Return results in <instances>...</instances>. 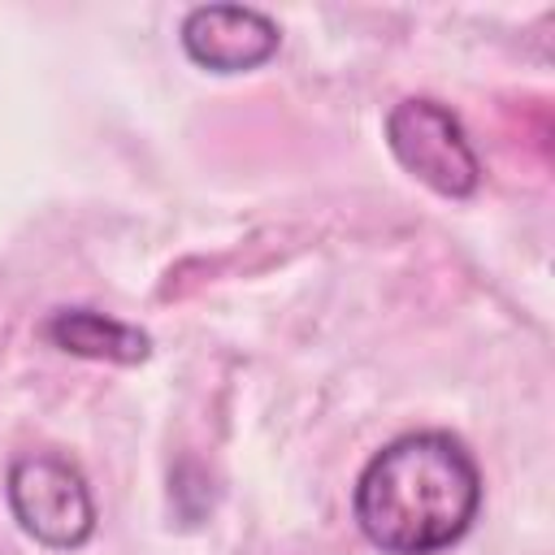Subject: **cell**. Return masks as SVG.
Returning a JSON list of instances; mask_svg holds the SVG:
<instances>
[{
  "mask_svg": "<svg viewBox=\"0 0 555 555\" xmlns=\"http://www.w3.org/2000/svg\"><path fill=\"white\" fill-rule=\"evenodd\" d=\"M386 147L416 182L447 199H468L481 182V160L460 117L429 95H408L386 113Z\"/></svg>",
  "mask_w": 555,
  "mask_h": 555,
  "instance_id": "3",
  "label": "cell"
},
{
  "mask_svg": "<svg viewBox=\"0 0 555 555\" xmlns=\"http://www.w3.org/2000/svg\"><path fill=\"white\" fill-rule=\"evenodd\" d=\"M481 507V468L473 451L416 429L386 442L356 477L351 512L360 533L386 555H434L468 533Z\"/></svg>",
  "mask_w": 555,
  "mask_h": 555,
  "instance_id": "1",
  "label": "cell"
},
{
  "mask_svg": "<svg viewBox=\"0 0 555 555\" xmlns=\"http://www.w3.org/2000/svg\"><path fill=\"white\" fill-rule=\"evenodd\" d=\"M282 43V30L269 13L251 4H199L182 17V48L199 69L243 74L264 65Z\"/></svg>",
  "mask_w": 555,
  "mask_h": 555,
  "instance_id": "4",
  "label": "cell"
},
{
  "mask_svg": "<svg viewBox=\"0 0 555 555\" xmlns=\"http://www.w3.org/2000/svg\"><path fill=\"white\" fill-rule=\"evenodd\" d=\"M43 338L69 356L108 360V364H139L152 356V338L139 325H126L95 308H56L43 321Z\"/></svg>",
  "mask_w": 555,
  "mask_h": 555,
  "instance_id": "5",
  "label": "cell"
},
{
  "mask_svg": "<svg viewBox=\"0 0 555 555\" xmlns=\"http://www.w3.org/2000/svg\"><path fill=\"white\" fill-rule=\"evenodd\" d=\"M4 499L26 538L48 551H78L95 533V499L78 464L52 451H30L9 464Z\"/></svg>",
  "mask_w": 555,
  "mask_h": 555,
  "instance_id": "2",
  "label": "cell"
}]
</instances>
